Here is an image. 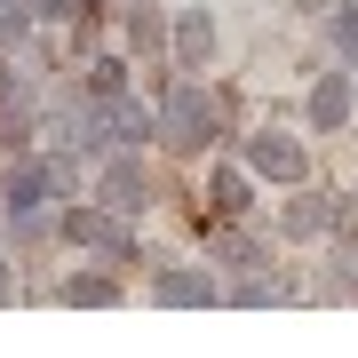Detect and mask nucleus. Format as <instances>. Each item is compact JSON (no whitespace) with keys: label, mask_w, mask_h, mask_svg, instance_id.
<instances>
[{"label":"nucleus","mask_w":358,"mask_h":358,"mask_svg":"<svg viewBox=\"0 0 358 358\" xmlns=\"http://www.w3.org/2000/svg\"><path fill=\"white\" fill-rule=\"evenodd\" d=\"M159 136L176 143V152H207V136H215V96L199 88V80H176L159 103Z\"/></svg>","instance_id":"obj_1"},{"label":"nucleus","mask_w":358,"mask_h":358,"mask_svg":"<svg viewBox=\"0 0 358 358\" xmlns=\"http://www.w3.org/2000/svg\"><path fill=\"white\" fill-rule=\"evenodd\" d=\"M64 231H72L80 247H96V255H112V263H128V255H136V231L120 223L112 207H72V215H64Z\"/></svg>","instance_id":"obj_2"},{"label":"nucleus","mask_w":358,"mask_h":358,"mask_svg":"<svg viewBox=\"0 0 358 358\" xmlns=\"http://www.w3.org/2000/svg\"><path fill=\"white\" fill-rule=\"evenodd\" d=\"M48 192H56L48 167H8V183H0V199H8V215H16V223H40Z\"/></svg>","instance_id":"obj_3"},{"label":"nucleus","mask_w":358,"mask_h":358,"mask_svg":"<svg viewBox=\"0 0 358 358\" xmlns=\"http://www.w3.org/2000/svg\"><path fill=\"white\" fill-rule=\"evenodd\" d=\"M247 167H255V176H271V183H294L303 176V143H287V136H247Z\"/></svg>","instance_id":"obj_4"},{"label":"nucleus","mask_w":358,"mask_h":358,"mask_svg":"<svg viewBox=\"0 0 358 358\" xmlns=\"http://www.w3.org/2000/svg\"><path fill=\"white\" fill-rule=\"evenodd\" d=\"M103 207L112 215H136L143 207V159H112L103 167Z\"/></svg>","instance_id":"obj_5"},{"label":"nucleus","mask_w":358,"mask_h":358,"mask_svg":"<svg viewBox=\"0 0 358 358\" xmlns=\"http://www.w3.org/2000/svg\"><path fill=\"white\" fill-rule=\"evenodd\" d=\"M350 120V72H327L310 88V128H343Z\"/></svg>","instance_id":"obj_6"},{"label":"nucleus","mask_w":358,"mask_h":358,"mask_svg":"<svg viewBox=\"0 0 358 358\" xmlns=\"http://www.w3.org/2000/svg\"><path fill=\"white\" fill-rule=\"evenodd\" d=\"M207 48H215V24H207V8H192V16L176 24V56H183V72L207 64Z\"/></svg>","instance_id":"obj_7"},{"label":"nucleus","mask_w":358,"mask_h":358,"mask_svg":"<svg viewBox=\"0 0 358 358\" xmlns=\"http://www.w3.org/2000/svg\"><path fill=\"white\" fill-rule=\"evenodd\" d=\"M152 294H159V303H215V287H207L199 271H159Z\"/></svg>","instance_id":"obj_8"},{"label":"nucleus","mask_w":358,"mask_h":358,"mask_svg":"<svg viewBox=\"0 0 358 358\" xmlns=\"http://www.w3.org/2000/svg\"><path fill=\"white\" fill-rule=\"evenodd\" d=\"M334 223V207L327 199H303V207H287V231H303V239H310V231H327Z\"/></svg>","instance_id":"obj_9"},{"label":"nucleus","mask_w":358,"mask_h":358,"mask_svg":"<svg viewBox=\"0 0 358 358\" xmlns=\"http://www.w3.org/2000/svg\"><path fill=\"white\" fill-rule=\"evenodd\" d=\"M334 48H343V64H358V8H334Z\"/></svg>","instance_id":"obj_10"},{"label":"nucleus","mask_w":358,"mask_h":358,"mask_svg":"<svg viewBox=\"0 0 358 358\" xmlns=\"http://www.w3.org/2000/svg\"><path fill=\"white\" fill-rule=\"evenodd\" d=\"M215 207H223V215H239V207H247V176H231V167H223V176H215Z\"/></svg>","instance_id":"obj_11"},{"label":"nucleus","mask_w":358,"mask_h":358,"mask_svg":"<svg viewBox=\"0 0 358 358\" xmlns=\"http://www.w3.org/2000/svg\"><path fill=\"white\" fill-rule=\"evenodd\" d=\"M64 303H112V279H64Z\"/></svg>","instance_id":"obj_12"},{"label":"nucleus","mask_w":358,"mask_h":358,"mask_svg":"<svg viewBox=\"0 0 358 358\" xmlns=\"http://www.w3.org/2000/svg\"><path fill=\"white\" fill-rule=\"evenodd\" d=\"M128 40L152 56V48H159V16H143V8H136V16H128Z\"/></svg>","instance_id":"obj_13"},{"label":"nucleus","mask_w":358,"mask_h":358,"mask_svg":"<svg viewBox=\"0 0 358 358\" xmlns=\"http://www.w3.org/2000/svg\"><path fill=\"white\" fill-rule=\"evenodd\" d=\"M120 72H128V64H112V56H103V64H88V88H96V96H120Z\"/></svg>","instance_id":"obj_14"},{"label":"nucleus","mask_w":358,"mask_h":358,"mask_svg":"<svg viewBox=\"0 0 358 358\" xmlns=\"http://www.w3.org/2000/svg\"><path fill=\"white\" fill-rule=\"evenodd\" d=\"M32 8H48V16H80V8H72V0H32Z\"/></svg>","instance_id":"obj_15"},{"label":"nucleus","mask_w":358,"mask_h":358,"mask_svg":"<svg viewBox=\"0 0 358 358\" xmlns=\"http://www.w3.org/2000/svg\"><path fill=\"white\" fill-rule=\"evenodd\" d=\"M8 294H16V279H8V263H0V303H8Z\"/></svg>","instance_id":"obj_16"}]
</instances>
